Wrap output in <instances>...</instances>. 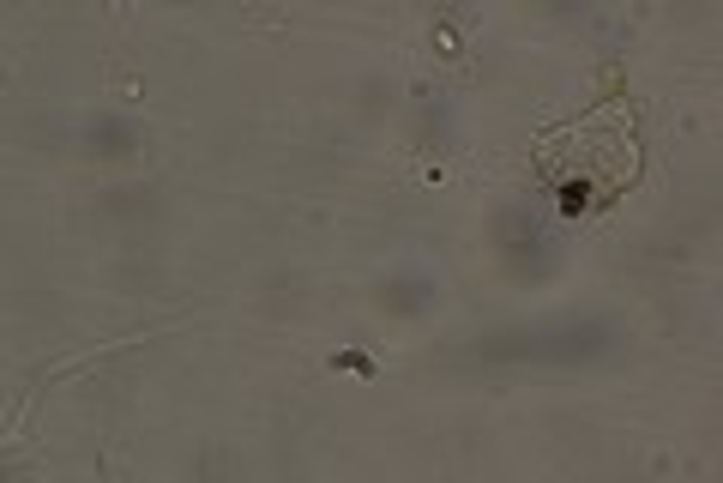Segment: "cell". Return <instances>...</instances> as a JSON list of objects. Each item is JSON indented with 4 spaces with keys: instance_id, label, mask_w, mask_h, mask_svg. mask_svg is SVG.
<instances>
[{
    "instance_id": "obj_2",
    "label": "cell",
    "mask_w": 723,
    "mask_h": 483,
    "mask_svg": "<svg viewBox=\"0 0 723 483\" xmlns=\"http://www.w3.org/2000/svg\"><path fill=\"white\" fill-rule=\"evenodd\" d=\"M380 302H386V309L417 314V309H429V302H434V285H429V278H392V285H380Z\"/></svg>"
},
{
    "instance_id": "obj_1",
    "label": "cell",
    "mask_w": 723,
    "mask_h": 483,
    "mask_svg": "<svg viewBox=\"0 0 723 483\" xmlns=\"http://www.w3.org/2000/svg\"><path fill=\"white\" fill-rule=\"evenodd\" d=\"M609 351L603 321H561V326H519V333H488L471 345L476 363H585Z\"/></svg>"
}]
</instances>
